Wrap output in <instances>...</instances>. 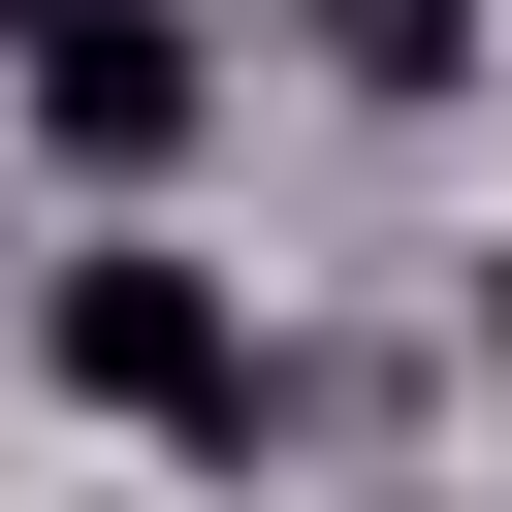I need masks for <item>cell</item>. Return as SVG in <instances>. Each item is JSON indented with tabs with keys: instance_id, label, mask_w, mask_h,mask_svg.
<instances>
[{
	"instance_id": "cell-1",
	"label": "cell",
	"mask_w": 512,
	"mask_h": 512,
	"mask_svg": "<svg viewBox=\"0 0 512 512\" xmlns=\"http://www.w3.org/2000/svg\"><path fill=\"white\" fill-rule=\"evenodd\" d=\"M128 448H224L256 480V320H224V256H64V320H32Z\"/></svg>"
},
{
	"instance_id": "cell-2",
	"label": "cell",
	"mask_w": 512,
	"mask_h": 512,
	"mask_svg": "<svg viewBox=\"0 0 512 512\" xmlns=\"http://www.w3.org/2000/svg\"><path fill=\"white\" fill-rule=\"evenodd\" d=\"M0 64H32V160H64V192H160V160H192V96H224V64H192V0H0Z\"/></svg>"
},
{
	"instance_id": "cell-3",
	"label": "cell",
	"mask_w": 512,
	"mask_h": 512,
	"mask_svg": "<svg viewBox=\"0 0 512 512\" xmlns=\"http://www.w3.org/2000/svg\"><path fill=\"white\" fill-rule=\"evenodd\" d=\"M288 32H320L352 96H448V64H480V0H288Z\"/></svg>"
},
{
	"instance_id": "cell-4",
	"label": "cell",
	"mask_w": 512,
	"mask_h": 512,
	"mask_svg": "<svg viewBox=\"0 0 512 512\" xmlns=\"http://www.w3.org/2000/svg\"><path fill=\"white\" fill-rule=\"evenodd\" d=\"M480 352H512V256H480Z\"/></svg>"
}]
</instances>
